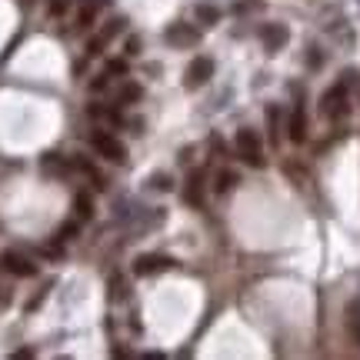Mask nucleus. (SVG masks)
<instances>
[{"instance_id": "9d476101", "label": "nucleus", "mask_w": 360, "mask_h": 360, "mask_svg": "<svg viewBox=\"0 0 360 360\" xmlns=\"http://www.w3.org/2000/svg\"><path fill=\"white\" fill-rule=\"evenodd\" d=\"M260 40H264V47H267L270 54H277V50H284L287 47L290 30H287L284 24H264V27H260Z\"/></svg>"}, {"instance_id": "5701e85b", "label": "nucleus", "mask_w": 360, "mask_h": 360, "mask_svg": "<svg viewBox=\"0 0 360 360\" xmlns=\"http://www.w3.org/2000/svg\"><path fill=\"white\" fill-rule=\"evenodd\" d=\"M107 74H127V57L107 60Z\"/></svg>"}, {"instance_id": "9b49d317", "label": "nucleus", "mask_w": 360, "mask_h": 360, "mask_svg": "<svg viewBox=\"0 0 360 360\" xmlns=\"http://www.w3.org/2000/svg\"><path fill=\"white\" fill-rule=\"evenodd\" d=\"M107 3H110V0H84L80 10H77V30L93 27V20L100 17V10H104Z\"/></svg>"}, {"instance_id": "f03ea898", "label": "nucleus", "mask_w": 360, "mask_h": 360, "mask_svg": "<svg viewBox=\"0 0 360 360\" xmlns=\"http://www.w3.org/2000/svg\"><path fill=\"white\" fill-rule=\"evenodd\" d=\"M123 30H127V20H123V17H110L104 27H100V30H97V33H93V37L87 40V57H100V54L107 50V44H110V40H114L117 33H123Z\"/></svg>"}, {"instance_id": "aec40b11", "label": "nucleus", "mask_w": 360, "mask_h": 360, "mask_svg": "<svg viewBox=\"0 0 360 360\" xmlns=\"http://www.w3.org/2000/svg\"><path fill=\"white\" fill-rule=\"evenodd\" d=\"M144 97V90H140V84H127V87L120 90V104H134V100H140Z\"/></svg>"}, {"instance_id": "f3484780", "label": "nucleus", "mask_w": 360, "mask_h": 360, "mask_svg": "<svg viewBox=\"0 0 360 360\" xmlns=\"http://www.w3.org/2000/svg\"><path fill=\"white\" fill-rule=\"evenodd\" d=\"M87 114H90L93 120H110V123H120V114H117V110H110V107H104V104H90Z\"/></svg>"}, {"instance_id": "2eb2a0df", "label": "nucleus", "mask_w": 360, "mask_h": 360, "mask_svg": "<svg viewBox=\"0 0 360 360\" xmlns=\"http://www.w3.org/2000/svg\"><path fill=\"white\" fill-rule=\"evenodd\" d=\"M280 117H284V114H280V107H277V104H270V107H267V130H270V147H277V144H280V130H284V127H280Z\"/></svg>"}, {"instance_id": "a211bd4d", "label": "nucleus", "mask_w": 360, "mask_h": 360, "mask_svg": "<svg viewBox=\"0 0 360 360\" xmlns=\"http://www.w3.org/2000/svg\"><path fill=\"white\" fill-rule=\"evenodd\" d=\"M74 210H77V220H90V217H93V204H90V197L77 194L74 197Z\"/></svg>"}, {"instance_id": "6ab92c4d", "label": "nucleus", "mask_w": 360, "mask_h": 360, "mask_svg": "<svg viewBox=\"0 0 360 360\" xmlns=\"http://www.w3.org/2000/svg\"><path fill=\"white\" fill-rule=\"evenodd\" d=\"M234 183H237V174H234V170H220V174H217V183H213V190H217V194H227Z\"/></svg>"}, {"instance_id": "f8f14e48", "label": "nucleus", "mask_w": 360, "mask_h": 360, "mask_svg": "<svg viewBox=\"0 0 360 360\" xmlns=\"http://www.w3.org/2000/svg\"><path fill=\"white\" fill-rule=\"evenodd\" d=\"M183 200L190 207H204V170H194L183 183Z\"/></svg>"}, {"instance_id": "cd10ccee", "label": "nucleus", "mask_w": 360, "mask_h": 360, "mask_svg": "<svg viewBox=\"0 0 360 360\" xmlns=\"http://www.w3.org/2000/svg\"><path fill=\"white\" fill-rule=\"evenodd\" d=\"M107 87H110V80H107V77H100V80H93V84H90L93 93H97V90H107Z\"/></svg>"}, {"instance_id": "4be33fe9", "label": "nucleus", "mask_w": 360, "mask_h": 360, "mask_svg": "<svg viewBox=\"0 0 360 360\" xmlns=\"http://www.w3.org/2000/svg\"><path fill=\"white\" fill-rule=\"evenodd\" d=\"M110 297L123 300L127 297V287H123V277H110Z\"/></svg>"}, {"instance_id": "6e6552de", "label": "nucleus", "mask_w": 360, "mask_h": 360, "mask_svg": "<svg viewBox=\"0 0 360 360\" xmlns=\"http://www.w3.org/2000/svg\"><path fill=\"white\" fill-rule=\"evenodd\" d=\"M210 77H213V60L210 57H194L190 60V67H187V74H183V87L197 90V87H204Z\"/></svg>"}, {"instance_id": "1a4fd4ad", "label": "nucleus", "mask_w": 360, "mask_h": 360, "mask_svg": "<svg viewBox=\"0 0 360 360\" xmlns=\"http://www.w3.org/2000/svg\"><path fill=\"white\" fill-rule=\"evenodd\" d=\"M40 170H44L47 177L63 180L74 174V160H67L63 153H44V157H40Z\"/></svg>"}, {"instance_id": "dca6fc26", "label": "nucleus", "mask_w": 360, "mask_h": 360, "mask_svg": "<svg viewBox=\"0 0 360 360\" xmlns=\"http://www.w3.org/2000/svg\"><path fill=\"white\" fill-rule=\"evenodd\" d=\"M194 14H197V24H204V27H213V24L220 20V7H217V3H197Z\"/></svg>"}, {"instance_id": "a878e982", "label": "nucleus", "mask_w": 360, "mask_h": 360, "mask_svg": "<svg viewBox=\"0 0 360 360\" xmlns=\"http://www.w3.org/2000/svg\"><path fill=\"white\" fill-rule=\"evenodd\" d=\"M10 297H14V294H10V287H7V284H0V310H3V307L10 303Z\"/></svg>"}, {"instance_id": "b1692460", "label": "nucleus", "mask_w": 360, "mask_h": 360, "mask_svg": "<svg viewBox=\"0 0 360 360\" xmlns=\"http://www.w3.org/2000/svg\"><path fill=\"white\" fill-rule=\"evenodd\" d=\"M123 54H127V57H137V54H140V37H127V44H123Z\"/></svg>"}, {"instance_id": "bb28decb", "label": "nucleus", "mask_w": 360, "mask_h": 360, "mask_svg": "<svg viewBox=\"0 0 360 360\" xmlns=\"http://www.w3.org/2000/svg\"><path fill=\"white\" fill-rule=\"evenodd\" d=\"M307 63H310V67H320V63H324V57H320V50H317V47H310V54H307Z\"/></svg>"}, {"instance_id": "ddd939ff", "label": "nucleus", "mask_w": 360, "mask_h": 360, "mask_svg": "<svg viewBox=\"0 0 360 360\" xmlns=\"http://www.w3.org/2000/svg\"><path fill=\"white\" fill-rule=\"evenodd\" d=\"M287 137L294 140V144H303L307 140V114H303V107H294V114L287 120Z\"/></svg>"}, {"instance_id": "7ed1b4c3", "label": "nucleus", "mask_w": 360, "mask_h": 360, "mask_svg": "<svg viewBox=\"0 0 360 360\" xmlns=\"http://www.w3.org/2000/svg\"><path fill=\"white\" fill-rule=\"evenodd\" d=\"M164 40H167V47H174V50H190V47L200 44V27L177 20V24H170V27L164 30Z\"/></svg>"}, {"instance_id": "20e7f679", "label": "nucleus", "mask_w": 360, "mask_h": 360, "mask_svg": "<svg viewBox=\"0 0 360 360\" xmlns=\"http://www.w3.org/2000/svg\"><path fill=\"white\" fill-rule=\"evenodd\" d=\"M90 144H93V150H97L100 157L114 160V164H123V160H127V147H123V144H120L110 130H104V127L90 134Z\"/></svg>"}, {"instance_id": "423d86ee", "label": "nucleus", "mask_w": 360, "mask_h": 360, "mask_svg": "<svg viewBox=\"0 0 360 360\" xmlns=\"http://www.w3.org/2000/svg\"><path fill=\"white\" fill-rule=\"evenodd\" d=\"M177 260L164 254H140L134 260V273L137 277H153V273H164V270H174Z\"/></svg>"}, {"instance_id": "393cba45", "label": "nucleus", "mask_w": 360, "mask_h": 360, "mask_svg": "<svg viewBox=\"0 0 360 360\" xmlns=\"http://www.w3.org/2000/svg\"><path fill=\"white\" fill-rule=\"evenodd\" d=\"M150 187H157V190H170V177H167V174H157V177H150Z\"/></svg>"}, {"instance_id": "39448f33", "label": "nucleus", "mask_w": 360, "mask_h": 360, "mask_svg": "<svg viewBox=\"0 0 360 360\" xmlns=\"http://www.w3.org/2000/svg\"><path fill=\"white\" fill-rule=\"evenodd\" d=\"M320 114L327 120H340L347 114V84H333V87L320 97Z\"/></svg>"}, {"instance_id": "0eeeda50", "label": "nucleus", "mask_w": 360, "mask_h": 360, "mask_svg": "<svg viewBox=\"0 0 360 360\" xmlns=\"http://www.w3.org/2000/svg\"><path fill=\"white\" fill-rule=\"evenodd\" d=\"M0 267L7 273H14V277H33L37 273V264L27 254H20V250H3L0 254Z\"/></svg>"}, {"instance_id": "412c9836", "label": "nucleus", "mask_w": 360, "mask_h": 360, "mask_svg": "<svg viewBox=\"0 0 360 360\" xmlns=\"http://www.w3.org/2000/svg\"><path fill=\"white\" fill-rule=\"evenodd\" d=\"M77 234H80V220H67V224L57 230V240L60 243H67V240H74Z\"/></svg>"}, {"instance_id": "4468645a", "label": "nucleus", "mask_w": 360, "mask_h": 360, "mask_svg": "<svg viewBox=\"0 0 360 360\" xmlns=\"http://www.w3.org/2000/svg\"><path fill=\"white\" fill-rule=\"evenodd\" d=\"M347 333H350V340L360 347V297H354L347 303Z\"/></svg>"}, {"instance_id": "f257e3e1", "label": "nucleus", "mask_w": 360, "mask_h": 360, "mask_svg": "<svg viewBox=\"0 0 360 360\" xmlns=\"http://www.w3.org/2000/svg\"><path fill=\"white\" fill-rule=\"evenodd\" d=\"M234 147H237L240 160L247 167H264L267 157H264V144H260V134L250 130V127H240L237 137H234Z\"/></svg>"}]
</instances>
